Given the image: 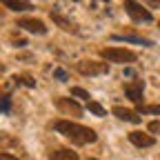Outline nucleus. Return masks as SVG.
<instances>
[{
    "label": "nucleus",
    "mask_w": 160,
    "mask_h": 160,
    "mask_svg": "<svg viewBox=\"0 0 160 160\" xmlns=\"http://www.w3.org/2000/svg\"><path fill=\"white\" fill-rule=\"evenodd\" d=\"M53 129H56L58 133L67 136L71 142H76V145H91V142H96V140H98V133H96L91 127L71 122V120H56V122H53Z\"/></svg>",
    "instance_id": "1"
},
{
    "label": "nucleus",
    "mask_w": 160,
    "mask_h": 160,
    "mask_svg": "<svg viewBox=\"0 0 160 160\" xmlns=\"http://www.w3.org/2000/svg\"><path fill=\"white\" fill-rule=\"evenodd\" d=\"M100 58L107 60V62H122V65L136 62V53L129 49H122V47H107L100 51Z\"/></svg>",
    "instance_id": "2"
},
{
    "label": "nucleus",
    "mask_w": 160,
    "mask_h": 160,
    "mask_svg": "<svg viewBox=\"0 0 160 160\" xmlns=\"http://www.w3.org/2000/svg\"><path fill=\"white\" fill-rule=\"evenodd\" d=\"M125 11L129 13L131 20H136V22H151L153 16L149 9H145L140 2H136V0H125Z\"/></svg>",
    "instance_id": "3"
},
{
    "label": "nucleus",
    "mask_w": 160,
    "mask_h": 160,
    "mask_svg": "<svg viewBox=\"0 0 160 160\" xmlns=\"http://www.w3.org/2000/svg\"><path fill=\"white\" fill-rule=\"evenodd\" d=\"M76 71L82 73V76H100V73L109 71V65L96 62V60H82V62H76Z\"/></svg>",
    "instance_id": "4"
},
{
    "label": "nucleus",
    "mask_w": 160,
    "mask_h": 160,
    "mask_svg": "<svg viewBox=\"0 0 160 160\" xmlns=\"http://www.w3.org/2000/svg\"><path fill=\"white\" fill-rule=\"evenodd\" d=\"M16 25H18L20 29L29 31V33H38V36L47 33V25L42 22V20H38V18H18Z\"/></svg>",
    "instance_id": "5"
},
{
    "label": "nucleus",
    "mask_w": 160,
    "mask_h": 160,
    "mask_svg": "<svg viewBox=\"0 0 160 160\" xmlns=\"http://www.w3.org/2000/svg\"><path fill=\"white\" fill-rule=\"evenodd\" d=\"M56 107L65 116H82V107L78 102H73L71 98H56Z\"/></svg>",
    "instance_id": "6"
},
{
    "label": "nucleus",
    "mask_w": 160,
    "mask_h": 160,
    "mask_svg": "<svg viewBox=\"0 0 160 160\" xmlns=\"http://www.w3.org/2000/svg\"><path fill=\"white\" fill-rule=\"evenodd\" d=\"M142 89H145V82L142 80H136L131 85H125V96L131 102H136L138 107H142Z\"/></svg>",
    "instance_id": "7"
},
{
    "label": "nucleus",
    "mask_w": 160,
    "mask_h": 160,
    "mask_svg": "<svg viewBox=\"0 0 160 160\" xmlns=\"http://www.w3.org/2000/svg\"><path fill=\"white\" fill-rule=\"evenodd\" d=\"M129 142L145 149V147H153L156 138H153L151 133H145V131H131V133H129Z\"/></svg>",
    "instance_id": "8"
},
{
    "label": "nucleus",
    "mask_w": 160,
    "mask_h": 160,
    "mask_svg": "<svg viewBox=\"0 0 160 160\" xmlns=\"http://www.w3.org/2000/svg\"><path fill=\"white\" fill-rule=\"evenodd\" d=\"M113 116L116 118H120V120H125V122H140V116H138V111H131V109H127V107H113Z\"/></svg>",
    "instance_id": "9"
},
{
    "label": "nucleus",
    "mask_w": 160,
    "mask_h": 160,
    "mask_svg": "<svg viewBox=\"0 0 160 160\" xmlns=\"http://www.w3.org/2000/svg\"><path fill=\"white\" fill-rule=\"evenodd\" d=\"M51 20H53V22L60 27V29H62V31H69V33H78V27L71 22V20L69 18H65V16H60L58 11H51Z\"/></svg>",
    "instance_id": "10"
},
{
    "label": "nucleus",
    "mask_w": 160,
    "mask_h": 160,
    "mask_svg": "<svg viewBox=\"0 0 160 160\" xmlns=\"http://www.w3.org/2000/svg\"><path fill=\"white\" fill-rule=\"evenodd\" d=\"M111 40H125V42H136V45H145V47H151L153 45L151 40H147L142 36H118V33H113Z\"/></svg>",
    "instance_id": "11"
},
{
    "label": "nucleus",
    "mask_w": 160,
    "mask_h": 160,
    "mask_svg": "<svg viewBox=\"0 0 160 160\" xmlns=\"http://www.w3.org/2000/svg\"><path fill=\"white\" fill-rule=\"evenodd\" d=\"M49 158H51V160H80L78 153L71 151V149H56V151H51Z\"/></svg>",
    "instance_id": "12"
},
{
    "label": "nucleus",
    "mask_w": 160,
    "mask_h": 160,
    "mask_svg": "<svg viewBox=\"0 0 160 160\" xmlns=\"http://www.w3.org/2000/svg\"><path fill=\"white\" fill-rule=\"evenodd\" d=\"M5 7H9L11 11H25V9H29V5L27 2H22V0H0Z\"/></svg>",
    "instance_id": "13"
},
{
    "label": "nucleus",
    "mask_w": 160,
    "mask_h": 160,
    "mask_svg": "<svg viewBox=\"0 0 160 160\" xmlns=\"http://www.w3.org/2000/svg\"><path fill=\"white\" fill-rule=\"evenodd\" d=\"M87 109L93 113V116H98V118H102L107 111H105V107L102 105H98V102H93V100H89V102H87Z\"/></svg>",
    "instance_id": "14"
},
{
    "label": "nucleus",
    "mask_w": 160,
    "mask_h": 160,
    "mask_svg": "<svg viewBox=\"0 0 160 160\" xmlns=\"http://www.w3.org/2000/svg\"><path fill=\"white\" fill-rule=\"evenodd\" d=\"M16 80L20 85H27V87H36V80H33V76H29V73H18L16 76Z\"/></svg>",
    "instance_id": "15"
},
{
    "label": "nucleus",
    "mask_w": 160,
    "mask_h": 160,
    "mask_svg": "<svg viewBox=\"0 0 160 160\" xmlns=\"http://www.w3.org/2000/svg\"><path fill=\"white\" fill-rule=\"evenodd\" d=\"M9 109H11V98H9V96H5V93H0V111L7 113Z\"/></svg>",
    "instance_id": "16"
},
{
    "label": "nucleus",
    "mask_w": 160,
    "mask_h": 160,
    "mask_svg": "<svg viewBox=\"0 0 160 160\" xmlns=\"http://www.w3.org/2000/svg\"><path fill=\"white\" fill-rule=\"evenodd\" d=\"M71 93H73L76 98L87 100V102H89V91H87V89H82V87H73V89H71Z\"/></svg>",
    "instance_id": "17"
},
{
    "label": "nucleus",
    "mask_w": 160,
    "mask_h": 160,
    "mask_svg": "<svg viewBox=\"0 0 160 160\" xmlns=\"http://www.w3.org/2000/svg\"><path fill=\"white\" fill-rule=\"evenodd\" d=\"M140 113H160V105H142L138 107Z\"/></svg>",
    "instance_id": "18"
},
{
    "label": "nucleus",
    "mask_w": 160,
    "mask_h": 160,
    "mask_svg": "<svg viewBox=\"0 0 160 160\" xmlns=\"http://www.w3.org/2000/svg\"><path fill=\"white\" fill-rule=\"evenodd\" d=\"M147 129H149V133H160V120H151Z\"/></svg>",
    "instance_id": "19"
},
{
    "label": "nucleus",
    "mask_w": 160,
    "mask_h": 160,
    "mask_svg": "<svg viewBox=\"0 0 160 160\" xmlns=\"http://www.w3.org/2000/svg\"><path fill=\"white\" fill-rule=\"evenodd\" d=\"M58 80H62V82H65V80H67V71L65 69H56V73H53Z\"/></svg>",
    "instance_id": "20"
},
{
    "label": "nucleus",
    "mask_w": 160,
    "mask_h": 160,
    "mask_svg": "<svg viewBox=\"0 0 160 160\" xmlns=\"http://www.w3.org/2000/svg\"><path fill=\"white\" fill-rule=\"evenodd\" d=\"M0 160H20V158H16V156L7 153V151H0Z\"/></svg>",
    "instance_id": "21"
},
{
    "label": "nucleus",
    "mask_w": 160,
    "mask_h": 160,
    "mask_svg": "<svg viewBox=\"0 0 160 160\" xmlns=\"http://www.w3.org/2000/svg\"><path fill=\"white\" fill-rule=\"evenodd\" d=\"M89 160H98V158H89Z\"/></svg>",
    "instance_id": "22"
},
{
    "label": "nucleus",
    "mask_w": 160,
    "mask_h": 160,
    "mask_svg": "<svg viewBox=\"0 0 160 160\" xmlns=\"http://www.w3.org/2000/svg\"><path fill=\"white\" fill-rule=\"evenodd\" d=\"M73 2H80V0H73Z\"/></svg>",
    "instance_id": "23"
},
{
    "label": "nucleus",
    "mask_w": 160,
    "mask_h": 160,
    "mask_svg": "<svg viewBox=\"0 0 160 160\" xmlns=\"http://www.w3.org/2000/svg\"><path fill=\"white\" fill-rule=\"evenodd\" d=\"M0 71H2V67H0Z\"/></svg>",
    "instance_id": "24"
},
{
    "label": "nucleus",
    "mask_w": 160,
    "mask_h": 160,
    "mask_svg": "<svg viewBox=\"0 0 160 160\" xmlns=\"http://www.w3.org/2000/svg\"><path fill=\"white\" fill-rule=\"evenodd\" d=\"M158 27H160V22H158Z\"/></svg>",
    "instance_id": "25"
}]
</instances>
